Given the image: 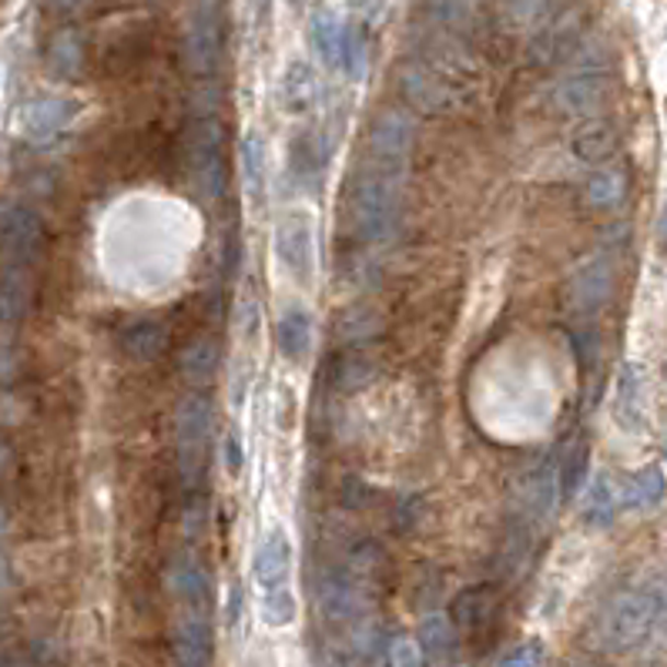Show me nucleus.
Listing matches in <instances>:
<instances>
[{
	"instance_id": "dca6fc26",
	"label": "nucleus",
	"mask_w": 667,
	"mask_h": 667,
	"mask_svg": "<svg viewBox=\"0 0 667 667\" xmlns=\"http://www.w3.org/2000/svg\"><path fill=\"white\" fill-rule=\"evenodd\" d=\"M211 624L208 614H198V610H188L175 621L172 631V654H175V667H211Z\"/></svg>"
},
{
	"instance_id": "864d4df0",
	"label": "nucleus",
	"mask_w": 667,
	"mask_h": 667,
	"mask_svg": "<svg viewBox=\"0 0 667 667\" xmlns=\"http://www.w3.org/2000/svg\"><path fill=\"white\" fill-rule=\"evenodd\" d=\"M4 533H8V514H4V507H0V540H4Z\"/></svg>"
},
{
	"instance_id": "a18cd8bd",
	"label": "nucleus",
	"mask_w": 667,
	"mask_h": 667,
	"mask_svg": "<svg viewBox=\"0 0 667 667\" xmlns=\"http://www.w3.org/2000/svg\"><path fill=\"white\" fill-rule=\"evenodd\" d=\"M41 8L54 18H78L91 8V0H41Z\"/></svg>"
},
{
	"instance_id": "09e8293b",
	"label": "nucleus",
	"mask_w": 667,
	"mask_h": 667,
	"mask_svg": "<svg viewBox=\"0 0 667 667\" xmlns=\"http://www.w3.org/2000/svg\"><path fill=\"white\" fill-rule=\"evenodd\" d=\"M14 590V567H11V557L4 550H0V603H4Z\"/></svg>"
},
{
	"instance_id": "f3484780",
	"label": "nucleus",
	"mask_w": 667,
	"mask_h": 667,
	"mask_svg": "<svg viewBox=\"0 0 667 667\" xmlns=\"http://www.w3.org/2000/svg\"><path fill=\"white\" fill-rule=\"evenodd\" d=\"M164 584L175 594V600H182L188 610H198V614H208L211 603V577L202 567L198 557L192 553H179V557L169 564V574H164Z\"/></svg>"
},
{
	"instance_id": "37998d69",
	"label": "nucleus",
	"mask_w": 667,
	"mask_h": 667,
	"mask_svg": "<svg viewBox=\"0 0 667 667\" xmlns=\"http://www.w3.org/2000/svg\"><path fill=\"white\" fill-rule=\"evenodd\" d=\"M389 657H393V667H426L419 644H416V641H406V637L393 641V647H389Z\"/></svg>"
},
{
	"instance_id": "393cba45",
	"label": "nucleus",
	"mask_w": 667,
	"mask_h": 667,
	"mask_svg": "<svg viewBox=\"0 0 667 667\" xmlns=\"http://www.w3.org/2000/svg\"><path fill=\"white\" fill-rule=\"evenodd\" d=\"M614 419L631 433H641L647 426V382H644V369L634 363H628L618 376Z\"/></svg>"
},
{
	"instance_id": "a878e982",
	"label": "nucleus",
	"mask_w": 667,
	"mask_h": 667,
	"mask_svg": "<svg viewBox=\"0 0 667 667\" xmlns=\"http://www.w3.org/2000/svg\"><path fill=\"white\" fill-rule=\"evenodd\" d=\"M618 148H621V135H618L614 125L603 122V118L584 122L571 138V151L584 164H603V161H610L618 154Z\"/></svg>"
},
{
	"instance_id": "c9c22d12",
	"label": "nucleus",
	"mask_w": 667,
	"mask_h": 667,
	"mask_svg": "<svg viewBox=\"0 0 667 667\" xmlns=\"http://www.w3.org/2000/svg\"><path fill=\"white\" fill-rule=\"evenodd\" d=\"M423 14L442 31H463L473 21V0H426Z\"/></svg>"
},
{
	"instance_id": "5fc2aeb1",
	"label": "nucleus",
	"mask_w": 667,
	"mask_h": 667,
	"mask_svg": "<svg viewBox=\"0 0 667 667\" xmlns=\"http://www.w3.org/2000/svg\"><path fill=\"white\" fill-rule=\"evenodd\" d=\"M580 667H594V664H580Z\"/></svg>"
},
{
	"instance_id": "a19ab883",
	"label": "nucleus",
	"mask_w": 667,
	"mask_h": 667,
	"mask_svg": "<svg viewBox=\"0 0 667 667\" xmlns=\"http://www.w3.org/2000/svg\"><path fill=\"white\" fill-rule=\"evenodd\" d=\"M587 457H590L587 442H577V447L567 453V460H564V467H561V496H564V499H571V496L580 493V486H584V480H587Z\"/></svg>"
},
{
	"instance_id": "20e7f679",
	"label": "nucleus",
	"mask_w": 667,
	"mask_h": 667,
	"mask_svg": "<svg viewBox=\"0 0 667 667\" xmlns=\"http://www.w3.org/2000/svg\"><path fill=\"white\" fill-rule=\"evenodd\" d=\"M226 0H192L188 18H185V37H182V54L185 68L198 78H211L226 54Z\"/></svg>"
},
{
	"instance_id": "412c9836",
	"label": "nucleus",
	"mask_w": 667,
	"mask_h": 667,
	"mask_svg": "<svg viewBox=\"0 0 667 667\" xmlns=\"http://www.w3.org/2000/svg\"><path fill=\"white\" fill-rule=\"evenodd\" d=\"M499 607V594L493 584H473V587H463L453 603H450V621L460 634H476L483 631L493 614Z\"/></svg>"
},
{
	"instance_id": "6e6552de",
	"label": "nucleus",
	"mask_w": 667,
	"mask_h": 667,
	"mask_svg": "<svg viewBox=\"0 0 667 667\" xmlns=\"http://www.w3.org/2000/svg\"><path fill=\"white\" fill-rule=\"evenodd\" d=\"M587 37V11L580 4H571V8H561L553 11L540 31L530 37V47H527V61L533 68H553V65H564L571 61L577 47L584 44Z\"/></svg>"
},
{
	"instance_id": "f257e3e1",
	"label": "nucleus",
	"mask_w": 667,
	"mask_h": 667,
	"mask_svg": "<svg viewBox=\"0 0 667 667\" xmlns=\"http://www.w3.org/2000/svg\"><path fill=\"white\" fill-rule=\"evenodd\" d=\"M403 179H389L363 169L349 185V226L359 242H386L403 215Z\"/></svg>"
},
{
	"instance_id": "2eb2a0df",
	"label": "nucleus",
	"mask_w": 667,
	"mask_h": 667,
	"mask_svg": "<svg viewBox=\"0 0 667 667\" xmlns=\"http://www.w3.org/2000/svg\"><path fill=\"white\" fill-rule=\"evenodd\" d=\"M315 600L322 618L332 624H346L353 621L363 610V597H359V584L349 571L340 567H325L315 580Z\"/></svg>"
},
{
	"instance_id": "f8f14e48",
	"label": "nucleus",
	"mask_w": 667,
	"mask_h": 667,
	"mask_svg": "<svg viewBox=\"0 0 667 667\" xmlns=\"http://www.w3.org/2000/svg\"><path fill=\"white\" fill-rule=\"evenodd\" d=\"M514 499H517V510L524 514L527 524L550 520L561 504V470L547 460L527 467L520 473V480L514 483Z\"/></svg>"
},
{
	"instance_id": "c756f323",
	"label": "nucleus",
	"mask_w": 667,
	"mask_h": 667,
	"mask_svg": "<svg viewBox=\"0 0 667 667\" xmlns=\"http://www.w3.org/2000/svg\"><path fill=\"white\" fill-rule=\"evenodd\" d=\"M275 343H279V353L289 363H299L309 353V343H312V319L296 306L286 309L279 315V322H275Z\"/></svg>"
},
{
	"instance_id": "473e14b6",
	"label": "nucleus",
	"mask_w": 667,
	"mask_h": 667,
	"mask_svg": "<svg viewBox=\"0 0 667 667\" xmlns=\"http://www.w3.org/2000/svg\"><path fill=\"white\" fill-rule=\"evenodd\" d=\"M628 195V169H621V164H607V169L594 172L584 185V198L590 208H618Z\"/></svg>"
},
{
	"instance_id": "de8ad7c7",
	"label": "nucleus",
	"mask_w": 667,
	"mask_h": 667,
	"mask_svg": "<svg viewBox=\"0 0 667 667\" xmlns=\"http://www.w3.org/2000/svg\"><path fill=\"white\" fill-rule=\"evenodd\" d=\"M343 493H346V507H366L369 499H372V490L363 480H346Z\"/></svg>"
},
{
	"instance_id": "7ed1b4c3",
	"label": "nucleus",
	"mask_w": 667,
	"mask_h": 667,
	"mask_svg": "<svg viewBox=\"0 0 667 667\" xmlns=\"http://www.w3.org/2000/svg\"><path fill=\"white\" fill-rule=\"evenodd\" d=\"M188 175L205 202H218L229 192V158H226V125L215 115H202L185 131Z\"/></svg>"
},
{
	"instance_id": "423d86ee",
	"label": "nucleus",
	"mask_w": 667,
	"mask_h": 667,
	"mask_svg": "<svg viewBox=\"0 0 667 667\" xmlns=\"http://www.w3.org/2000/svg\"><path fill=\"white\" fill-rule=\"evenodd\" d=\"M416 145V122L413 115H406L403 107H382L379 115L369 125L366 135V148H369V161L366 169L389 175V179H403L406 164Z\"/></svg>"
},
{
	"instance_id": "cd10ccee",
	"label": "nucleus",
	"mask_w": 667,
	"mask_h": 667,
	"mask_svg": "<svg viewBox=\"0 0 667 667\" xmlns=\"http://www.w3.org/2000/svg\"><path fill=\"white\" fill-rule=\"evenodd\" d=\"M343 24L332 11H315L309 21V44L315 47L319 61L325 68H340L343 65Z\"/></svg>"
},
{
	"instance_id": "1a4fd4ad",
	"label": "nucleus",
	"mask_w": 667,
	"mask_h": 667,
	"mask_svg": "<svg viewBox=\"0 0 667 667\" xmlns=\"http://www.w3.org/2000/svg\"><path fill=\"white\" fill-rule=\"evenodd\" d=\"M44 221L27 205H11L0 215V262H14L34 268L44 255Z\"/></svg>"
},
{
	"instance_id": "8fccbe9b",
	"label": "nucleus",
	"mask_w": 667,
	"mask_h": 667,
	"mask_svg": "<svg viewBox=\"0 0 667 667\" xmlns=\"http://www.w3.org/2000/svg\"><path fill=\"white\" fill-rule=\"evenodd\" d=\"M8 467H11V447H8V439L0 436V476H4Z\"/></svg>"
},
{
	"instance_id": "ddd939ff",
	"label": "nucleus",
	"mask_w": 667,
	"mask_h": 667,
	"mask_svg": "<svg viewBox=\"0 0 667 667\" xmlns=\"http://www.w3.org/2000/svg\"><path fill=\"white\" fill-rule=\"evenodd\" d=\"M275 255L289 268L299 286L312 283V218L302 208H292L275 226Z\"/></svg>"
},
{
	"instance_id": "bb28decb",
	"label": "nucleus",
	"mask_w": 667,
	"mask_h": 667,
	"mask_svg": "<svg viewBox=\"0 0 667 667\" xmlns=\"http://www.w3.org/2000/svg\"><path fill=\"white\" fill-rule=\"evenodd\" d=\"M315 91H319L315 71L306 61H292L279 81V104L286 115H306L315 101Z\"/></svg>"
},
{
	"instance_id": "6ab92c4d",
	"label": "nucleus",
	"mask_w": 667,
	"mask_h": 667,
	"mask_svg": "<svg viewBox=\"0 0 667 667\" xmlns=\"http://www.w3.org/2000/svg\"><path fill=\"white\" fill-rule=\"evenodd\" d=\"M292 574V540L286 530H268L252 557V577L262 590L283 587Z\"/></svg>"
},
{
	"instance_id": "4468645a",
	"label": "nucleus",
	"mask_w": 667,
	"mask_h": 667,
	"mask_svg": "<svg viewBox=\"0 0 667 667\" xmlns=\"http://www.w3.org/2000/svg\"><path fill=\"white\" fill-rule=\"evenodd\" d=\"M610 296H614V262L603 255L587 258L580 268H574L564 289V299L577 315H597L610 302Z\"/></svg>"
},
{
	"instance_id": "a211bd4d",
	"label": "nucleus",
	"mask_w": 667,
	"mask_h": 667,
	"mask_svg": "<svg viewBox=\"0 0 667 667\" xmlns=\"http://www.w3.org/2000/svg\"><path fill=\"white\" fill-rule=\"evenodd\" d=\"M172 346V332L161 319H135L122 329L118 336V349L125 353V359L138 363V366H151L158 363Z\"/></svg>"
},
{
	"instance_id": "f03ea898",
	"label": "nucleus",
	"mask_w": 667,
	"mask_h": 667,
	"mask_svg": "<svg viewBox=\"0 0 667 667\" xmlns=\"http://www.w3.org/2000/svg\"><path fill=\"white\" fill-rule=\"evenodd\" d=\"M657 634V600L651 584L628 587L607 600L597 621V637L607 651L628 654Z\"/></svg>"
},
{
	"instance_id": "4c0bfd02",
	"label": "nucleus",
	"mask_w": 667,
	"mask_h": 667,
	"mask_svg": "<svg viewBox=\"0 0 667 667\" xmlns=\"http://www.w3.org/2000/svg\"><path fill=\"white\" fill-rule=\"evenodd\" d=\"M369 379H372V363L366 359L363 349H349L336 369V386L343 389V393H356V389H363Z\"/></svg>"
},
{
	"instance_id": "2f4dec72",
	"label": "nucleus",
	"mask_w": 667,
	"mask_h": 667,
	"mask_svg": "<svg viewBox=\"0 0 667 667\" xmlns=\"http://www.w3.org/2000/svg\"><path fill=\"white\" fill-rule=\"evenodd\" d=\"M664 496H667V480H664L660 467H644L624 486V507H631L637 514H651L664 504Z\"/></svg>"
},
{
	"instance_id": "c03bdc74",
	"label": "nucleus",
	"mask_w": 667,
	"mask_h": 667,
	"mask_svg": "<svg viewBox=\"0 0 667 667\" xmlns=\"http://www.w3.org/2000/svg\"><path fill=\"white\" fill-rule=\"evenodd\" d=\"M221 450H226V470H229L232 476H239L242 467H245V447H242L239 429H229V433H226V442H221Z\"/></svg>"
},
{
	"instance_id": "7c9ffc66",
	"label": "nucleus",
	"mask_w": 667,
	"mask_h": 667,
	"mask_svg": "<svg viewBox=\"0 0 667 667\" xmlns=\"http://www.w3.org/2000/svg\"><path fill=\"white\" fill-rule=\"evenodd\" d=\"M382 332V319L372 306H353L336 319V340L346 349H363Z\"/></svg>"
},
{
	"instance_id": "79ce46f5",
	"label": "nucleus",
	"mask_w": 667,
	"mask_h": 667,
	"mask_svg": "<svg viewBox=\"0 0 667 667\" xmlns=\"http://www.w3.org/2000/svg\"><path fill=\"white\" fill-rule=\"evenodd\" d=\"M504 667H547V651L540 641H527L504 660Z\"/></svg>"
},
{
	"instance_id": "9d476101",
	"label": "nucleus",
	"mask_w": 667,
	"mask_h": 667,
	"mask_svg": "<svg viewBox=\"0 0 667 667\" xmlns=\"http://www.w3.org/2000/svg\"><path fill=\"white\" fill-rule=\"evenodd\" d=\"M610 88H614V81H610L607 68H574L553 88V104H557L564 115L590 118L607 104Z\"/></svg>"
},
{
	"instance_id": "39448f33",
	"label": "nucleus",
	"mask_w": 667,
	"mask_h": 667,
	"mask_svg": "<svg viewBox=\"0 0 667 667\" xmlns=\"http://www.w3.org/2000/svg\"><path fill=\"white\" fill-rule=\"evenodd\" d=\"M175 442H179V467L188 490H195L208 470V439L215 426V406L205 393H188L175 406Z\"/></svg>"
},
{
	"instance_id": "72a5a7b5",
	"label": "nucleus",
	"mask_w": 667,
	"mask_h": 667,
	"mask_svg": "<svg viewBox=\"0 0 667 667\" xmlns=\"http://www.w3.org/2000/svg\"><path fill=\"white\" fill-rule=\"evenodd\" d=\"M239 158H242V182L249 198L262 202L265 198V182H268V154H265V141L262 135L249 131L239 145Z\"/></svg>"
},
{
	"instance_id": "49530a36",
	"label": "nucleus",
	"mask_w": 667,
	"mask_h": 667,
	"mask_svg": "<svg viewBox=\"0 0 667 667\" xmlns=\"http://www.w3.org/2000/svg\"><path fill=\"white\" fill-rule=\"evenodd\" d=\"M258 319H262L258 302H255L252 296H242V302H239V322H242V332H245V336H255Z\"/></svg>"
},
{
	"instance_id": "4be33fe9",
	"label": "nucleus",
	"mask_w": 667,
	"mask_h": 667,
	"mask_svg": "<svg viewBox=\"0 0 667 667\" xmlns=\"http://www.w3.org/2000/svg\"><path fill=\"white\" fill-rule=\"evenodd\" d=\"M416 644L423 651L426 667H453L460 660V631L447 614H429L419 621Z\"/></svg>"
},
{
	"instance_id": "e433bc0d",
	"label": "nucleus",
	"mask_w": 667,
	"mask_h": 667,
	"mask_svg": "<svg viewBox=\"0 0 667 667\" xmlns=\"http://www.w3.org/2000/svg\"><path fill=\"white\" fill-rule=\"evenodd\" d=\"M296 614H299V603H296V594L286 584L265 590V597H262V618H265L268 628H286V624L296 621Z\"/></svg>"
},
{
	"instance_id": "5701e85b",
	"label": "nucleus",
	"mask_w": 667,
	"mask_h": 667,
	"mask_svg": "<svg viewBox=\"0 0 667 667\" xmlns=\"http://www.w3.org/2000/svg\"><path fill=\"white\" fill-rule=\"evenodd\" d=\"M34 302V268L0 262V325H18Z\"/></svg>"
},
{
	"instance_id": "58836bf2",
	"label": "nucleus",
	"mask_w": 667,
	"mask_h": 667,
	"mask_svg": "<svg viewBox=\"0 0 667 667\" xmlns=\"http://www.w3.org/2000/svg\"><path fill=\"white\" fill-rule=\"evenodd\" d=\"M504 14L514 27L527 31L553 14V0H504Z\"/></svg>"
},
{
	"instance_id": "9b49d317",
	"label": "nucleus",
	"mask_w": 667,
	"mask_h": 667,
	"mask_svg": "<svg viewBox=\"0 0 667 667\" xmlns=\"http://www.w3.org/2000/svg\"><path fill=\"white\" fill-rule=\"evenodd\" d=\"M78 101L74 97H61V94H41L34 101H27L21 107V135L44 148L50 141H58L78 118Z\"/></svg>"
},
{
	"instance_id": "0eeeda50",
	"label": "nucleus",
	"mask_w": 667,
	"mask_h": 667,
	"mask_svg": "<svg viewBox=\"0 0 667 667\" xmlns=\"http://www.w3.org/2000/svg\"><path fill=\"white\" fill-rule=\"evenodd\" d=\"M400 97L410 104V111L423 118H447L460 107V94L450 74L433 68L426 58H410L396 71Z\"/></svg>"
},
{
	"instance_id": "ea45409f",
	"label": "nucleus",
	"mask_w": 667,
	"mask_h": 667,
	"mask_svg": "<svg viewBox=\"0 0 667 667\" xmlns=\"http://www.w3.org/2000/svg\"><path fill=\"white\" fill-rule=\"evenodd\" d=\"M322 161H325V154H322V148L315 141V135H299L292 141V172H296V179L309 182L312 172L322 169Z\"/></svg>"
},
{
	"instance_id": "aec40b11",
	"label": "nucleus",
	"mask_w": 667,
	"mask_h": 667,
	"mask_svg": "<svg viewBox=\"0 0 667 667\" xmlns=\"http://www.w3.org/2000/svg\"><path fill=\"white\" fill-rule=\"evenodd\" d=\"M218 369H221V346L215 336H208V332L188 340L179 349V372L195 393H205V389L218 379Z\"/></svg>"
},
{
	"instance_id": "603ef678",
	"label": "nucleus",
	"mask_w": 667,
	"mask_h": 667,
	"mask_svg": "<svg viewBox=\"0 0 667 667\" xmlns=\"http://www.w3.org/2000/svg\"><path fill=\"white\" fill-rule=\"evenodd\" d=\"M252 4H255V11L265 18V14H268V8H272V0H252Z\"/></svg>"
},
{
	"instance_id": "c85d7f7f",
	"label": "nucleus",
	"mask_w": 667,
	"mask_h": 667,
	"mask_svg": "<svg viewBox=\"0 0 667 667\" xmlns=\"http://www.w3.org/2000/svg\"><path fill=\"white\" fill-rule=\"evenodd\" d=\"M618 507H621L618 486L610 483L607 473H600L584 493V524L594 527V530H603V527H610L618 520Z\"/></svg>"
},
{
	"instance_id": "b1692460",
	"label": "nucleus",
	"mask_w": 667,
	"mask_h": 667,
	"mask_svg": "<svg viewBox=\"0 0 667 667\" xmlns=\"http://www.w3.org/2000/svg\"><path fill=\"white\" fill-rule=\"evenodd\" d=\"M44 61H47V71L61 81H78L84 74V65H88V44H84V34L78 27H61L54 31L50 41H47V50H44Z\"/></svg>"
},
{
	"instance_id": "3c124183",
	"label": "nucleus",
	"mask_w": 667,
	"mask_h": 667,
	"mask_svg": "<svg viewBox=\"0 0 667 667\" xmlns=\"http://www.w3.org/2000/svg\"><path fill=\"white\" fill-rule=\"evenodd\" d=\"M657 239L660 245H667V205L660 208V218H657Z\"/></svg>"
},
{
	"instance_id": "f704fd0d",
	"label": "nucleus",
	"mask_w": 667,
	"mask_h": 667,
	"mask_svg": "<svg viewBox=\"0 0 667 667\" xmlns=\"http://www.w3.org/2000/svg\"><path fill=\"white\" fill-rule=\"evenodd\" d=\"M349 78H363L369 68V24L356 21L343 31V65Z\"/></svg>"
}]
</instances>
